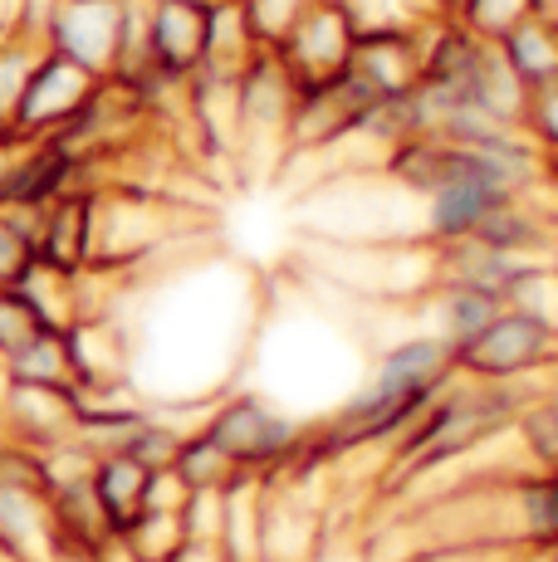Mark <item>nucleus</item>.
Masks as SVG:
<instances>
[{
	"mask_svg": "<svg viewBox=\"0 0 558 562\" xmlns=\"http://www.w3.org/2000/svg\"><path fill=\"white\" fill-rule=\"evenodd\" d=\"M265 318V289L235 259H197L171 269L143 294L127 328L133 392L163 411H207L245 382L255 333Z\"/></svg>",
	"mask_w": 558,
	"mask_h": 562,
	"instance_id": "obj_1",
	"label": "nucleus"
},
{
	"mask_svg": "<svg viewBox=\"0 0 558 562\" xmlns=\"http://www.w3.org/2000/svg\"><path fill=\"white\" fill-rule=\"evenodd\" d=\"M529 392H534L529 382H466V376H456V382L392 440L397 474L442 470L450 460L476 456L480 446H495V440L510 436L514 416H520Z\"/></svg>",
	"mask_w": 558,
	"mask_h": 562,
	"instance_id": "obj_2",
	"label": "nucleus"
},
{
	"mask_svg": "<svg viewBox=\"0 0 558 562\" xmlns=\"http://www.w3.org/2000/svg\"><path fill=\"white\" fill-rule=\"evenodd\" d=\"M201 430L235 460L241 474H279L294 460L309 426H299L289 411H279L255 386H231V392L207 406Z\"/></svg>",
	"mask_w": 558,
	"mask_h": 562,
	"instance_id": "obj_3",
	"label": "nucleus"
},
{
	"mask_svg": "<svg viewBox=\"0 0 558 562\" xmlns=\"http://www.w3.org/2000/svg\"><path fill=\"white\" fill-rule=\"evenodd\" d=\"M450 367L466 382H534L558 367V333L524 308L504 304L495 318L450 348Z\"/></svg>",
	"mask_w": 558,
	"mask_h": 562,
	"instance_id": "obj_4",
	"label": "nucleus"
},
{
	"mask_svg": "<svg viewBox=\"0 0 558 562\" xmlns=\"http://www.w3.org/2000/svg\"><path fill=\"white\" fill-rule=\"evenodd\" d=\"M299 83L279 64L275 49H255L235 79V157H265L270 167L284 161L289 113Z\"/></svg>",
	"mask_w": 558,
	"mask_h": 562,
	"instance_id": "obj_5",
	"label": "nucleus"
},
{
	"mask_svg": "<svg viewBox=\"0 0 558 562\" xmlns=\"http://www.w3.org/2000/svg\"><path fill=\"white\" fill-rule=\"evenodd\" d=\"M133 5L137 0H49L40 49H55L93 79H109L133 25Z\"/></svg>",
	"mask_w": 558,
	"mask_h": 562,
	"instance_id": "obj_6",
	"label": "nucleus"
},
{
	"mask_svg": "<svg viewBox=\"0 0 558 562\" xmlns=\"http://www.w3.org/2000/svg\"><path fill=\"white\" fill-rule=\"evenodd\" d=\"M103 79H93L89 69L69 64L55 49H40L30 64L25 83H20V99L10 108L5 133H15L20 143H40V137H55L74 117L83 113V103L99 93Z\"/></svg>",
	"mask_w": 558,
	"mask_h": 562,
	"instance_id": "obj_7",
	"label": "nucleus"
},
{
	"mask_svg": "<svg viewBox=\"0 0 558 562\" xmlns=\"http://www.w3.org/2000/svg\"><path fill=\"white\" fill-rule=\"evenodd\" d=\"M353 40H358V30H353L348 10H343L338 0H314V5L289 25V35L275 45V54L294 83H328L348 69Z\"/></svg>",
	"mask_w": 558,
	"mask_h": 562,
	"instance_id": "obj_8",
	"label": "nucleus"
},
{
	"mask_svg": "<svg viewBox=\"0 0 558 562\" xmlns=\"http://www.w3.org/2000/svg\"><path fill=\"white\" fill-rule=\"evenodd\" d=\"M362 382L378 386L382 396L397 402H436L450 382H456V367H450V342L432 338V333H402L388 348H378L368 358Z\"/></svg>",
	"mask_w": 558,
	"mask_h": 562,
	"instance_id": "obj_9",
	"label": "nucleus"
},
{
	"mask_svg": "<svg viewBox=\"0 0 558 562\" xmlns=\"http://www.w3.org/2000/svg\"><path fill=\"white\" fill-rule=\"evenodd\" d=\"M348 74L372 103L406 99L422 79V25L416 30H362L353 40Z\"/></svg>",
	"mask_w": 558,
	"mask_h": 562,
	"instance_id": "obj_10",
	"label": "nucleus"
},
{
	"mask_svg": "<svg viewBox=\"0 0 558 562\" xmlns=\"http://www.w3.org/2000/svg\"><path fill=\"white\" fill-rule=\"evenodd\" d=\"M207 49V10L187 0H143V54L171 89L201 69Z\"/></svg>",
	"mask_w": 558,
	"mask_h": 562,
	"instance_id": "obj_11",
	"label": "nucleus"
},
{
	"mask_svg": "<svg viewBox=\"0 0 558 562\" xmlns=\"http://www.w3.org/2000/svg\"><path fill=\"white\" fill-rule=\"evenodd\" d=\"M74 426H79V392L74 386L5 382V392H0V436L20 440V446H59V440H74Z\"/></svg>",
	"mask_w": 558,
	"mask_h": 562,
	"instance_id": "obj_12",
	"label": "nucleus"
},
{
	"mask_svg": "<svg viewBox=\"0 0 558 562\" xmlns=\"http://www.w3.org/2000/svg\"><path fill=\"white\" fill-rule=\"evenodd\" d=\"M147 474H153V470H143L137 460L118 456V450L89 460V499H93V509H99L103 524H109L113 538L123 533V528L133 524L137 514H143Z\"/></svg>",
	"mask_w": 558,
	"mask_h": 562,
	"instance_id": "obj_13",
	"label": "nucleus"
},
{
	"mask_svg": "<svg viewBox=\"0 0 558 562\" xmlns=\"http://www.w3.org/2000/svg\"><path fill=\"white\" fill-rule=\"evenodd\" d=\"M500 49V59L510 64V74L524 89H539V83L558 79V20L529 10L524 20H514L500 40H490Z\"/></svg>",
	"mask_w": 558,
	"mask_h": 562,
	"instance_id": "obj_14",
	"label": "nucleus"
},
{
	"mask_svg": "<svg viewBox=\"0 0 558 562\" xmlns=\"http://www.w3.org/2000/svg\"><path fill=\"white\" fill-rule=\"evenodd\" d=\"M510 436L520 440V456L529 470L558 474V386H534L514 416Z\"/></svg>",
	"mask_w": 558,
	"mask_h": 562,
	"instance_id": "obj_15",
	"label": "nucleus"
},
{
	"mask_svg": "<svg viewBox=\"0 0 558 562\" xmlns=\"http://www.w3.org/2000/svg\"><path fill=\"white\" fill-rule=\"evenodd\" d=\"M5 382L25 386H74L69 382V352H64V328H40L30 342H20L5 362H0Z\"/></svg>",
	"mask_w": 558,
	"mask_h": 562,
	"instance_id": "obj_16",
	"label": "nucleus"
},
{
	"mask_svg": "<svg viewBox=\"0 0 558 562\" xmlns=\"http://www.w3.org/2000/svg\"><path fill=\"white\" fill-rule=\"evenodd\" d=\"M171 470H177V480L187 484V490H231V484L241 480L235 460L225 456V450L201 426L181 430L177 456H171Z\"/></svg>",
	"mask_w": 558,
	"mask_h": 562,
	"instance_id": "obj_17",
	"label": "nucleus"
},
{
	"mask_svg": "<svg viewBox=\"0 0 558 562\" xmlns=\"http://www.w3.org/2000/svg\"><path fill=\"white\" fill-rule=\"evenodd\" d=\"M187 538V528H181V509L167 514V509H143L133 518V524L118 533V543H123L127 562H167L177 553V543Z\"/></svg>",
	"mask_w": 558,
	"mask_h": 562,
	"instance_id": "obj_18",
	"label": "nucleus"
},
{
	"mask_svg": "<svg viewBox=\"0 0 558 562\" xmlns=\"http://www.w3.org/2000/svg\"><path fill=\"white\" fill-rule=\"evenodd\" d=\"M504 304L524 308L529 318L549 323V328L558 333V259H529V265L520 269V279L510 284Z\"/></svg>",
	"mask_w": 558,
	"mask_h": 562,
	"instance_id": "obj_19",
	"label": "nucleus"
},
{
	"mask_svg": "<svg viewBox=\"0 0 558 562\" xmlns=\"http://www.w3.org/2000/svg\"><path fill=\"white\" fill-rule=\"evenodd\" d=\"M520 133L549 157V167H558V79L539 83L524 93V113H520Z\"/></svg>",
	"mask_w": 558,
	"mask_h": 562,
	"instance_id": "obj_20",
	"label": "nucleus"
},
{
	"mask_svg": "<svg viewBox=\"0 0 558 562\" xmlns=\"http://www.w3.org/2000/svg\"><path fill=\"white\" fill-rule=\"evenodd\" d=\"M35 259V215L0 211V289H10Z\"/></svg>",
	"mask_w": 558,
	"mask_h": 562,
	"instance_id": "obj_21",
	"label": "nucleus"
},
{
	"mask_svg": "<svg viewBox=\"0 0 558 562\" xmlns=\"http://www.w3.org/2000/svg\"><path fill=\"white\" fill-rule=\"evenodd\" d=\"M235 5H241L245 25H250V35H255V45L275 49L279 40L289 35V25H294V20L304 15L314 0H235Z\"/></svg>",
	"mask_w": 558,
	"mask_h": 562,
	"instance_id": "obj_22",
	"label": "nucleus"
},
{
	"mask_svg": "<svg viewBox=\"0 0 558 562\" xmlns=\"http://www.w3.org/2000/svg\"><path fill=\"white\" fill-rule=\"evenodd\" d=\"M534 10V0H460L456 20L480 40H500L514 20H524Z\"/></svg>",
	"mask_w": 558,
	"mask_h": 562,
	"instance_id": "obj_23",
	"label": "nucleus"
},
{
	"mask_svg": "<svg viewBox=\"0 0 558 562\" xmlns=\"http://www.w3.org/2000/svg\"><path fill=\"white\" fill-rule=\"evenodd\" d=\"M40 328H45V323L25 304V294H20V289H0V362H5L20 342L35 338Z\"/></svg>",
	"mask_w": 558,
	"mask_h": 562,
	"instance_id": "obj_24",
	"label": "nucleus"
},
{
	"mask_svg": "<svg viewBox=\"0 0 558 562\" xmlns=\"http://www.w3.org/2000/svg\"><path fill=\"white\" fill-rule=\"evenodd\" d=\"M167 562H231V558H225V548L216 543V538H181L177 553H171Z\"/></svg>",
	"mask_w": 558,
	"mask_h": 562,
	"instance_id": "obj_25",
	"label": "nucleus"
},
{
	"mask_svg": "<svg viewBox=\"0 0 558 562\" xmlns=\"http://www.w3.org/2000/svg\"><path fill=\"white\" fill-rule=\"evenodd\" d=\"M529 562H558V543L554 548H529Z\"/></svg>",
	"mask_w": 558,
	"mask_h": 562,
	"instance_id": "obj_26",
	"label": "nucleus"
},
{
	"mask_svg": "<svg viewBox=\"0 0 558 562\" xmlns=\"http://www.w3.org/2000/svg\"><path fill=\"white\" fill-rule=\"evenodd\" d=\"M534 10H539V15H549V20H558V0H534Z\"/></svg>",
	"mask_w": 558,
	"mask_h": 562,
	"instance_id": "obj_27",
	"label": "nucleus"
}]
</instances>
